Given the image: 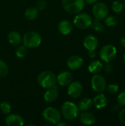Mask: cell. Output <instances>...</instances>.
Returning a JSON list of instances; mask_svg holds the SVG:
<instances>
[{"label": "cell", "mask_w": 125, "mask_h": 126, "mask_svg": "<svg viewBox=\"0 0 125 126\" xmlns=\"http://www.w3.org/2000/svg\"><path fill=\"white\" fill-rule=\"evenodd\" d=\"M38 83L43 89H50L55 87L57 83V77L51 71L45 70L41 72L38 76Z\"/></svg>", "instance_id": "cell-1"}, {"label": "cell", "mask_w": 125, "mask_h": 126, "mask_svg": "<svg viewBox=\"0 0 125 126\" xmlns=\"http://www.w3.org/2000/svg\"><path fill=\"white\" fill-rule=\"evenodd\" d=\"M79 111L78 106L71 101L64 102L61 106V114L68 121L75 120L79 114Z\"/></svg>", "instance_id": "cell-2"}, {"label": "cell", "mask_w": 125, "mask_h": 126, "mask_svg": "<svg viewBox=\"0 0 125 126\" xmlns=\"http://www.w3.org/2000/svg\"><path fill=\"white\" fill-rule=\"evenodd\" d=\"M85 0H62L63 9L71 14L80 13L85 6Z\"/></svg>", "instance_id": "cell-3"}, {"label": "cell", "mask_w": 125, "mask_h": 126, "mask_svg": "<svg viewBox=\"0 0 125 126\" xmlns=\"http://www.w3.org/2000/svg\"><path fill=\"white\" fill-rule=\"evenodd\" d=\"M41 35L35 31L27 32L22 38L23 44L27 48H36L39 47L41 44Z\"/></svg>", "instance_id": "cell-4"}, {"label": "cell", "mask_w": 125, "mask_h": 126, "mask_svg": "<svg viewBox=\"0 0 125 126\" xmlns=\"http://www.w3.org/2000/svg\"><path fill=\"white\" fill-rule=\"evenodd\" d=\"M42 116L46 121L54 125L61 121V113L58 109L54 107L46 108L43 111Z\"/></svg>", "instance_id": "cell-5"}, {"label": "cell", "mask_w": 125, "mask_h": 126, "mask_svg": "<svg viewBox=\"0 0 125 126\" xmlns=\"http://www.w3.org/2000/svg\"><path fill=\"white\" fill-rule=\"evenodd\" d=\"M92 18L91 16L85 13H77V15L74 17L73 24L77 28L80 29H87L91 26L92 24Z\"/></svg>", "instance_id": "cell-6"}, {"label": "cell", "mask_w": 125, "mask_h": 126, "mask_svg": "<svg viewBox=\"0 0 125 126\" xmlns=\"http://www.w3.org/2000/svg\"><path fill=\"white\" fill-rule=\"evenodd\" d=\"M117 54V49L116 47L112 44L105 45L99 52V57L102 61L107 62H111L116 57Z\"/></svg>", "instance_id": "cell-7"}, {"label": "cell", "mask_w": 125, "mask_h": 126, "mask_svg": "<svg viewBox=\"0 0 125 126\" xmlns=\"http://www.w3.org/2000/svg\"><path fill=\"white\" fill-rule=\"evenodd\" d=\"M91 87L95 92L102 93L107 87L105 78L101 75L94 74L91 78Z\"/></svg>", "instance_id": "cell-8"}, {"label": "cell", "mask_w": 125, "mask_h": 126, "mask_svg": "<svg viewBox=\"0 0 125 126\" xmlns=\"http://www.w3.org/2000/svg\"><path fill=\"white\" fill-rule=\"evenodd\" d=\"M92 13L96 19L104 20L108 16L109 9L105 4L102 2H98L95 3V4L94 5Z\"/></svg>", "instance_id": "cell-9"}, {"label": "cell", "mask_w": 125, "mask_h": 126, "mask_svg": "<svg viewBox=\"0 0 125 126\" xmlns=\"http://www.w3.org/2000/svg\"><path fill=\"white\" fill-rule=\"evenodd\" d=\"M83 85L79 81L71 82L69 85L67 89L68 94L71 98H77L80 97V95L83 93Z\"/></svg>", "instance_id": "cell-10"}, {"label": "cell", "mask_w": 125, "mask_h": 126, "mask_svg": "<svg viewBox=\"0 0 125 126\" xmlns=\"http://www.w3.org/2000/svg\"><path fill=\"white\" fill-rule=\"evenodd\" d=\"M84 60L82 57L79 55H71L66 61L67 66L71 70H77L82 67L83 65Z\"/></svg>", "instance_id": "cell-11"}, {"label": "cell", "mask_w": 125, "mask_h": 126, "mask_svg": "<svg viewBox=\"0 0 125 126\" xmlns=\"http://www.w3.org/2000/svg\"><path fill=\"white\" fill-rule=\"evenodd\" d=\"M73 80V76L71 72L68 71H63L57 76V83L61 86H69Z\"/></svg>", "instance_id": "cell-12"}, {"label": "cell", "mask_w": 125, "mask_h": 126, "mask_svg": "<svg viewBox=\"0 0 125 126\" xmlns=\"http://www.w3.org/2000/svg\"><path fill=\"white\" fill-rule=\"evenodd\" d=\"M24 123L22 117L16 114H9L5 118V124L8 126H22Z\"/></svg>", "instance_id": "cell-13"}, {"label": "cell", "mask_w": 125, "mask_h": 126, "mask_svg": "<svg viewBox=\"0 0 125 126\" xmlns=\"http://www.w3.org/2000/svg\"><path fill=\"white\" fill-rule=\"evenodd\" d=\"M99 41L97 38L93 35H87L83 41V45L86 49L88 51L90 50H95L98 47Z\"/></svg>", "instance_id": "cell-14"}, {"label": "cell", "mask_w": 125, "mask_h": 126, "mask_svg": "<svg viewBox=\"0 0 125 126\" xmlns=\"http://www.w3.org/2000/svg\"><path fill=\"white\" fill-rule=\"evenodd\" d=\"M58 94L59 93H58L57 87L55 86V87L46 89V91L43 94V98L45 102L48 103H52L57 100V98L58 97Z\"/></svg>", "instance_id": "cell-15"}, {"label": "cell", "mask_w": 125, "mask_h": 126, "mask_svg": "<svg viewBox=\"0 0 125 126\" xmlns=\"http://www.w3.org/2000/svg\"><path fill=\"white\" fill-rule=\"evenodd\" d=\"M80 121L82 124L85 126H91L96 121V117L94 114L89 111H83L80 115Z\"/></svg>", "instance_id": "cell-16"}, {"label": "cell", "mask_w": 125, "mask_h": 126, "mask_svg": "<svg viewBox=\"0 0 125 126\" xmlns=\"http://www.w3.org/2000/svg\"><path fill=\"white\" fill-rule=\"evenodd\" d=\"M58 31L62 35H69L73 30V24L69 20H63L61 21L57 26Z\"/></svg>", "instance_id": "cell-17"}, {"label": "cell", "mask_w": 125, "mask_h": 126, "mask_svg": "<svg viewBox=\"0 0 125 126\" xmlns=\"http://www.w3.org/2000/svg\"><path fill=\"white\" fill-rule=\"evenodd\" d=\"M108 104V99L102 93H99L93 100V105L97 109H104Z\"/></svg>", "instance_id": "cell-18"}, {"label": "cell", "mask_w": 125, "mask_h": 126, "mask_svg": "<svg viewBox=\"0 0 125 126\" xmlns=\"http://www.w3.org/2000/svg\"><path fill=\"white\" fill-rule=\"evenodd\" d=\"M8 41L10 42V44H11L12 45L14 46H18L20 45V44L22 41V37L20 35V33H18L16 31H11L9 32L8 36Z\"/></svg>", "instance_id": "cell-19"}, {"label": "cell", "mask_w": 125, "mask_h": 126, "mask_svg": "<svg viewBox=\"0 0 125 126\" xmlns=\"http://www.w3.org/2000/svg\"><path fill=\"white\" fill-rule=\"evenodd\" d=\"M88 71L92 74H98L103 69V64L101 61L96 60L91 61L88 65Z\"/></svg>", "instance_id": "cell-20"}, {"label": "cell", "mask_w": 125, "mask_h": 126, "mask_svg": "<svg viewBox=\"0 0 125 126\" xmlns=\"http://www.w3.org/2000/svg\"><path fill=\"white\" fill-rule=\"evenodd\" d=\"M93 106V100L88 97H85L82 99L79 104H78V109L81 111H86L89 110Z\"/></svg>", "instance_id": "cell-21"}, {"label": "cell", "mask_w": 125, "mask_h": 126, "mask_svg": "<svg viewBox=\"0 0 125 126\" xmlns=\"http://www.w3.org/2000/svg\"><path fill=\"white\" fill-rule=\"evenodd\" d=\"M38 10L37 9V7H28L24 12V16L26 19L29 21H32L38 17Z\"/></svg>", "instance_id": "cell-22"}, {"label": "cell", "mask_w": 125, "mask_h": 126, "mask_svg": "<svg viewBox=\"0 0 125 126\" xmlns=\"http://www.w3.org/2000/svg\"><path fill=\"white\" fill-rule=\"evenodd\" d=\"M105 24L109 27H113L117 25L119 21L118 18L114 16H108L105 19Z\"/></svg>", "instance_id": "cell-23"}, {"label": "cell", "mask_w": 125, "mask_h": 126, "mask_svg": "<svg viewBox=\"0 0 125 126\" xmlns=\"http://www.w3.org/2000/svg\"><path fill=\"white\" fill-rule=\"evenodd\" d=\"M91 27H92L93 30L97 32H102L105 30V27L103 24L101 22V20L95 19L94 21H92Z\"/></svg>", "instance_id": "cell-24"}, {"label": "cell", "mask_w": 125, "mask_h": 126, "mask_svg": "<svg viewBox=\"0 0 125 126\" xmlns=\"http://www.w3.org/2000/svg\"><path fill=\"white\" fill-rule=\"evenodd\" d=\"M27 52H28V49L26 46L19 45L15 50V55L18 58H23L27 55Z\"/></svg>", "instance_id": "cell-25"}, {"label": "cell", "mask_w": 125, "mask_h": 126, "mask_svg": "<svg viewBox=\"0 0 125 126\" xmlns=\"http://www.w3.org/2000/svg\"><path fill=\"white\" fill-rule=\"evenodd\" d=\"M112 9L116 13H121L124 10V4L119 1H115L112 4Z\"/></svg>", "instance_id": "cell-26"}, {"label": "cell", "mask_w": 125, "mask_h": 126, "mask_svg": "<svg viewBox=\"0 0 125 126\" xmlns=\"http://www.w3.org/2000/svg\"><path fill=\"white\" fill-rule=\"evenodd\" d=\"M0 111L4 114H9L11 112V106L8 102L4 101L0 104Z\"/></svg>", "instance_id": "cell-27"}, {"label": "cell", "mask_w": 125, "mask_h": 126, "mask_svg": "<svg viewBox=\"0 0 125 126\" xmlns=\"http://www.w3.org/2000/svg\"><path fill=\"white\" fill-rule=\"evenodd\" d=\"M8 74V66L7 63L0 59V78H4Z\"/></svg>", "instance_id": "cell-28"}, {"label": "cell", "mask_w": 125, "mask_h": 126, "mask_svg": "<svg viewBox=\"0 0 125 126\" xmlns=\"http://www.w3.org/2000/svg\"><path fill=\"white\" fill-rule=\"evenodd\" d=\"M107 89H108V91L111 94H116L119 92V87L116 83H111V84H110V85H108L107 86Z\"/></svg>", "instance_id": "cell-29"}, {"label": "cell", "mask_w": 125, "mask_h": 126, "mask_svg": "<svg viewBox=\"0 0 125 126\" xmlns=\"http://www.w3.org/2000/svg\"><path fill=\"white\" fill-rule=\"evenodd\" d=\"M117 102L120 105V106L125 107V92H121L117 97Z\"/></svg>", "instance_id": "cell-30"}, {"label": "cell", "mask_w": 125, "mask_h": 126, "mask_svg": "<svg viewBox=\"0 0 125 126\" xmlns=\"http://www.w3.org/2000/svg\"><path fill=\"white\" fill-rule=\"evenodd\" d=\"M103 68L105 72L108 74H111L113 71V66L112 65V63H111V62H107L105 66H103Z\"/></svg>", "instance_id": "cell-31"}, {"label": "cell", "mask_w": 125, "mask_h": 126, "mask_svg": "<svg viewBox=\"0 0 125 126\" xmlns=\"http://www.w3.org/2000/svg\"><path fill=\"white\" fill-rule=\"evenodd\" d=\"M47 5V2L46 0H39L37 3V9L38 10H43Z\"/></svg>", "instance_id": "cell-32"}, {"label": "cell", "mask_w": 125, "mask_h": 126, "mask_svg": "<svg viewBox=\"0 0 125 126\" xmlns=\"http://www.w3.org/2000/svg\"><path fill=\"white\" fill-rule=\"evenodd\" d=\"M119 120L122 124L125 125V108L120 111L119 114Z\"/></svg>", "instance_id": "cell-33"}, {"label": "cell", "mask_w": 125, "mask_h": 126, "mask_svg": "<svg viewBox=\"0 0 125 126\" xmlns=\"http://www.w3.org/2000/svg\"><path fill=\"white\" fill-rule=\"evenodd\" d=\"M96 55H97V54H96L95 50H90V51H88V56H89V58H94L96 57Z\"/></svg>", "instance_id": "cell-34"}, {"label": "cell", "mask_w": 125, "mask_h": 126, "mask_svg": "<svg viewBox=\"0 0 125 126\" xmlns=\"http://www.w3.org/2000/svg\"><path fill=\"white\" fill-rule=\"evenodd\" d=\"M120 44L124 48H125V37H123L120 39Z\"/></svg>", "instance_id": "cell-35"}, {"label": "cell", "mask_w": 125, "mask_h": 126, "mask_svg": "<svg viewBox=\"0 0 125 126\" xmlns=\"http://www.w3.org/2000/svg\"><path fill=\"white\" fill-rule=\"evenodd\" d=\"M97 1L98 0H85V2L89 4H95Z\"/></svg>", "instance_id": "cell-36"}, {"label": "cell", "mask_w": 125, "mask_h": 126, "mask_svg": "<svg viewBox=\"0 0 125 126\" xmlns=\"http://www.w3.org/2000/svg\"><path fill=\"white\" fill-rule=\"evenodd\" d=\"M119 109H120V105L119 104V105H114L113 106V111H118V110H119Z\"/></svg>", "instance_id": "cell-37"}, {"label": "cell", "mask_w": 125, "mask_h": 126, "mask_svg": "<svg viewBox=\"0 0 125 126\" xmlns=\"http://www.w3.org/2000/svg\"><path fill=\"white\" fill-rule=\"evenodd\" d=\"M56 126H67V124H66V123H61V122L60 121L59 123H57L56 124Z\"/></svg>", "instance_id": "cell-38"}, {"label": "cell", "mask_w": 125, "mask_h": 126, "mask_svg": "<svg viewBox=\"0 0 125 126\" xmlns=\"http://www.w3.org/2000/svg\"><path fill=\"white\" fill-rule=\"evenodd\" d=\"M124 61H125V55H124Z\"/></svg>", "instance_id": "cell-39"}, {"label": "cell", "mask_w": 125, "mask_h": 126, "mask_svg": "<svg viewBox=\"0 0 125 126\" xmlns=\"http://www.w3.org/2000/svg\"><path fill=\"white\" fill-rule=\"evenodd\" d=\"M124 8L125 9V4H124Z\"/></svg>", "instance_id": "cell-40"}]
</instances>
